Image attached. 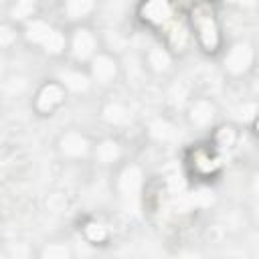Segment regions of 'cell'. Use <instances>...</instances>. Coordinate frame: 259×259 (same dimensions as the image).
Listing matches in <instances>:
<instances>
[{"instance_id":"23","label":"cell","mask_w":259,"mask_h":259,"mask_svg":"<svg viewBox=\"0 0 259 259\" xmlns=\"http://www.w3.org/2000/svg\"><path fill=\"white\" fill-rule=\"evenodd\" d=\"M16 42V26L10 22H4L0 26V47L2 49H10Z\"/></svg>"},{"instance_id":"3","label":"cell","mask_w":259,"mask_h":259,"mask_svg":"<svg viewBox=\"0 0 259 259\" xmlns=\"http://www.w3.org/2000/svg\"><path fill=\"white\" fill-rule=\"evenodd\" d=\"M253 61H255L253 47L247 45V42H237V45H233L229 49L223 65H225V71L227 73H231V75H243V73H247L251 69Z\"/></svg>"},{"instance_id":"19","label":"cell","mask_w":259,"mask_h":259,"mask_svg":"<svg viewBox=\"0 0 259 259\" xmlns=\"http://www.w3.org/2000/svg\"><path fill=\"white\" fill-rule=\"evenodd\" d=\"M235 142H237V132L233 125H223L214 132V146L219 150H229L235 146Z\"/></svg>"},{"instance_id":"10","label":"cell","mask_w":259,"mask_h":259,"mask_svg":"<svg viewBox=\"0 0 259 259\" xmlns=\"http://www.w3.org/2000/svg\"><path fill=\"white\" fill-rule=\"evenodd\" d=\"M53 28H55V26H51L47 20L32 16L30 20L24 22V38H26L28 42H32V45L42 47V42L49 38V34L53 32Z\"/></svg>"},{"instance_id":"8","label":"cell","mask_w":259,"mask_h":259,"mask_svg":"<svg viewBox=\"0 0 259 259\" xmlns=\"http://www.w3.org/2000/svg\"><path fill=\"white\" fill-rule=\"evenodd\" d=\"M214 103L210 99H196L190 103V109H188V119L192 125L196 127H204L208 125L212 119H214Z\"/></svg>"},{"instance_id":"11","label":"cell","mask_w":259,"mask_h":259,"mask_svg":"<svg viewBox=\"0 0 259 259\" xmlns=\"http://www.w3.org/2000/svg\"><path fill=\"white\" fill-rule=\"evenodd\" d=\"M192 166H194V170H196L198 174L208 176V174H212V172L221 166V160H219V156L212 154L210 150H196L194 156H192Z\"/></svg>"},{"instance_id":"17","label":"cell","mask_w":259,"mask_h":259,"mask_svg":"<svg viewBox=\"0 0 259 259\" xmlns=\"http://www.w3.org/2000/svg\"><path fill=\"white\" fill-rule=\"evenodd\" d=\"M83 235L89 243H95V245H101L109 239V231L105 225L97 223V221H89L85 227H83Z\"/></svg>"},{"instance_id":"4","label":"cell","mask_w":259,"mask_h":259,"mask_svg":"<svg viewBox=\"0 0 259 259\" xmlns=\"http://www.w3.org/2000/svg\"><path fill=\"white\" fill-rule=\"evenodd\" d=\"M69 51L77 61H91L97 55V36L89 28H77L69 38Z\"/></svg>"},{"instance_id":"12","label":"cell","mask_w":259,"mask_h":259,"mask_svg":"<svg viewBox=\"0 0 259 259\" xmlns=\"http://www.w3.org/2000/svg\"><path fill=\"white\" fill-rule=\"evenodd\" d=\"M146 63H148V67H150L152 71L164 73V71L170 69L172 59H170V53H168L164 47H152V49L148 51V55H146Z\"/></svg>"},{"instance_id":"18","label":"cell","mask_w":259,"mask_h":259,"mask_svg":"<svg viewBox=\"0 0 259 259\" xmlns=\"http://www.w3.org/2000/svg\"><path fill=\"white\" fill-rule=\"evenodd\" d=\"M103 117H105L109 123H113V125H121V123H125V121L130 119V111H127L121 103L113 101V103H107V105H105Z\"/></svg>"},{"instance_id":"14","label":"cell","mask_w":259,"mask_h":259,"mask_svg":"<svg viewBox=\"0 0 259 259\" xmlns=\"http://www.w3.org/2000/svg\"><path fill=\"white\" fill-rule=\"evenodd\" d=\"M36 4H38V0H12V4H10L12 20H20V22L30 20L32 14H34Z\"/></svg>"},{"instance_id":"1","label":"cell","mask_w":259,"mask_h":259,"mask_svg":"<svg viewBox=\"0 0 259 259\" xmlns=\"http://www.w3.org/2000/svg\"><path fill=\"white\" fill-rule=\"evenodd\" d=\"M192 26L196 32V38L200 47L206 53H214L221 45V34H219V24L208 6H198L192 12Z\"/></svg>"},{"instance_id":"21","label":"cell","mask_w":259,"mask_h":259,"mask_svg":"<svg viewBox=\"0 0 259 259\" xmlns=\"http://www.w3.org/2000/svg\"><path fill=\"white\" fill-rule=\"evenodd\" d=\"M42 259H67L71 257V249L65 243H47L40 251Z\"/></svg>"},{"instance_id":"16","label":"cell","mask_w":259,"mask_h":259,"mask_svg":"<svg viewBox=\"0 0 259 259\" xmlns=\"http://www.w3.org/2000/svg\"><path fill=\"white\" fill-rule=\"evenodd\" d=\"M89 79H91V75H85L81 71H65L63 77H61V83L67 89L79 93V91H85L89 87Z\"/></svg>"},{"instance_id":"25","label":"cell","mask_w":259,"mask_h":259,"mask_svg":"<svg viewBox=\"0 0 259 259\" xmlns=\"http://www.w3.org/2000/svg\"><path fill=\"white\" fill-rule=\"evenodd\" d=\"M229 2H233V4H245V6H249V4H253L255 0H229Z\"/></svg>"},{"instance_id":"5","label":"cell","mask_w":259,"mask_h":259,"mask_svg":"<svg viewBox=\"0 0 259 259\" xmlns=\"http://www.w3.org/2000/svg\"><path fill=\"white\" fill-rule=\"evenodd\" d=\"M89 75L93 81L105 85V83H111L117 75V61L107 55V53H97L93 59H91V65H89Z\"/></svg>"},{"instance_id":"13","label":"cell","mask_w":259,"mask_h":259,"mask_svg":"<svg viewBox=\"0 0 259 259\" xmlns=\"http://www.w3.org/2000/svg\"><path fill=\"white\" fill-rule=\"evenodd\" d=\"M95 8V0H65V12L69 18L79 20L91 14Z\"/></svg>"},{"instance_id":"26","label":"cell","mask_w":259,"mask_h":259,"mask_svg":"<svg viewBox=\"0 0 259 259\" xmlns=\"http://www.w3.org/2000/svg\"><path fill=\"white\" fill-rule=\"evenodd\" d=\"M253 127H255V134H257V136H259V115H257V117H255V125H253Z\"/></svg>"},{"instance_id":"20","label":"cell","mask_w":259,"mask_h":259,"mask_svg":"<svg viewBox=\"0 0 259 259\" xmlns=\"http://www.w3.org/2000/svg\"><path fill=\"white\" fill-rule=\"evenodd\" d=\"M67 47V38L65 34L59 30V28H53V32L49 34V38L42 42V49L49 53V55H61Z\"/></svg>"},{"instance_id":"15","label":"cell","mask_w":259,"mask_h":259,"mask_svg":"<svg viewBox=\"0 0 259 259\" xmlns=\"http://www.w3.org/2000/svg\"><path fill=\"white\" fill-rule=\"evenodd\" d=\"M95 158L101 164H111L119 158V144L115 140H103L95 148Z\"/></svg>"},{"instance_id":"22","label":"cell","mask_w":259,"mask_h":259,"mask_svg":"<svg viewBox=\"0 0 259 259\" xmlns=\"http://www.w3.org/2000/svg\"><path fill=\"white\" fill-rule=\"evenodd\" d=\"M150 132H152V136H154L156 140H170V138L174 136V127H172L166 119H156V121H152Z\"/></svg>"},{"instance_id":"6","label":"cell","mask_w":259,"mask_h":259,"mask_svg":"<svg viewBox=\"0 0 259 259\" xmlns=\"http://www.w3.org/2000/svg\"><path fill=\"white\" fill-rule=\"evenodd\" d=\"M140 14L148 24L162 26L172 18V2L170 0H146L140 8Z\"/></svg>"},{"instance_id":"9","label":"cell","mask_w":259,"mask_h":259,"mask_svg":"<svg viewBox=\"0 0 259 259\" xmlns=\"http://www.w3.org/2000/svg\"><path fill=\"white\" fill-rule=\"evenodd\" d=\"M117 186H119V192L125 198H136L138 192H140V188H142V170L138 166L123 168V172L119 174Z\"/></svg>"},{"instance_id":"2","label":"cell","mask_w":259,"mask_h":259,"mask_svg":"<svg viewBox=\"0 0 259 259\" xmlns=\"http://www.w3.org/2000/svg\"><path fill=\"white\" fill-rule=\"evenodd\" d=\"M65 95H67V87L61 81H47L36 89L32 107L38 115H51L63 105Z\"/></svg>"},{"instance_id":"24","label":"cell","mask_w":259,"mask_h":259,"mask_svg":"<svg viewBox=\"0 0 259 259\" xmlns=\"http://www.w3.org/2000/svg\"><path fill=\"white\" fill-rule=\"evenodd\" d=\"M253 190H255V194L259 196V172H257V176H255V180H253Z\"/></svg>"},{"instance_id":"7","label":"cell","mask_w":259,"mask_h":259,"mask_svg":"<svg viewBox=\"0 0 259 259\" xmlns=\"http://www.w3.org/2000/svg\"><path fill=\"white\" fill-rule=\"evenodd\" d=\"M57 146H59V152H61L65 158H81V156H85L87 150H89V140H87L81 132L71 130V132H65V134L59 138Z\"/></svg>"}]
</instances>
